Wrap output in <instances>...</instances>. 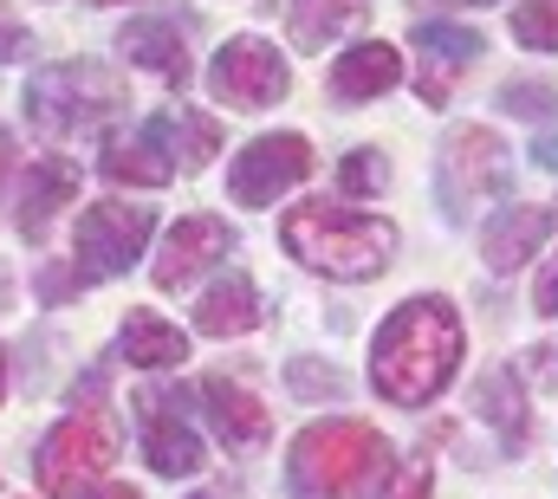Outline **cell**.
I'll return each mask as SVG.
<instances>
[{"label": "cell", "instance_id": "6", "mask_svg": "<svg viewBox=\"0 0 558 499\" xmlns=\"http://www.w3.org/2000/svg\"><path fill=\"white\" fill-rule=\"evenodd\" d=\"M118 461V428L105 409H72L46 441H39V487L52 499H78L105 467Z\"/></svg>", "mask_w": 558, "mask_h": 499}, {"label": "cell", "instance_id": "34", "mask_svg": "<svg viewBox=\"0 0 558 499\" xmlns=\"http://www.w3.org/2000/svg\"><path fill=\"white\" fill-rule=\"evenodd\" d=\"M7 175H13V136L0 130V188H7Z\"/></svg>", "mask_w": 558, "mask_h": 499}, {"label": "cell", "instance_id": "11", "mask_svg": "<svg viewBox=\"0 0 558 499\" xmlns=\"http://www.w3.org/2000/svg\"><path fill=\"white\" fill-rule=\"evenodd\" d=\"M228 247H234V228H228L221 215H189V221H175L169 241H162V259H156V285H162V292H182L189 279H202Z\"/></svg>", "mask_w": 558, "mask_h": 499}, {"label": "cell", "instance_id": "26", "mask_svg": "<svg viewBox=\"0 0 558 499\" xmlns=\"http://www.w3.org/2000/svg\"><path fill=\"white\" fill-rule=\"evenodd\" d=\"M500 105H507L513 118H558V92L553 85H507Z\"/></svg>", "mask_w": 558, "mask_h": 499}, {"label": "cell", "instance_id": "12", "mask_svg": "<svg viewBox=\"0 0 558 499\" xmlns=\"http://www.w3.org/2000/svg\"><path fill=\"white\" fill-rule=\"evenodd\" d=\"M137 409H143V461L156 467V474H195L202 467V435L182 422V409L169 402V395H156V389H143L137 395Z\"/></svg>", "mask_w": 558, "mask_h": 499}, {"label": "cell", "instance_id": "35", "mask_svg": "<svg viewBox=\"0 0 558 499\" xmlns=\"http://www.w3.org/2000/svg\"><path fill=\"white\" fill-rule=\"evenodd\" d=\"M7 299H13V285H7V272H0V305H7Z\"/></svg>", "mask_w": 558, "mask_h": 499}, {"label": "cell", "instance_id": "29", "mask_svg": "<svg viewBox=\"0 0 558 499\" xmlns=\"http://www.w3.org/2000/svg\"><path fill=\"white\" fill-rule=\"evenodd\" d=\"M428 494H435V467L416 461V467H403V480H397V494L390 499H428Z\"/></svg>", "mask_w": 558, "mask_h": 499}, {"label": "cell", "instance_id": "9", "mask_svg": "<svg viewBox=\"0 0 558 499\" xmlns=\"http://www.w3.org/2000/svg\"><path fill=\"white\" fill-rule=\"evenodd\" d=\"M312 175V143L299 136V130H286V136H254L241 156H234V169H228V195L241 202V208H274L286 188H299Z\"/></svg>", "mask_w": 558, "mask_h": 499}, {"label": "cell", "instance_id": "33", "mask_svg": "<svg viewBox=\"0 0 558 499\" xmlns=\"http://www.w3.org/2000/svg\"><path fill=\"white\" fill-rule=\"evenodd\" d=\"M78 499H143L137 487H124V480H118V487H98V494H78Z\"/></svg>", "mask_w": 558, "mask_h": 499}, {"label": "cell", "instance_id": "32", "mask_svg": "<svg viewBox=\"0 0 558 499\" xmlns=\"http://www.w3.org/2000/svg\"><path fill=\"white\" fill-rule=\"evenodd\" d=\"M533 162H546V169L558 175V136H546V143H533Z\"/></svg>", "mask_w": 558, "mask_h": 499}, {"label": "cell", "instance_id": "15", "mask_svg": "<svg viewBox=\"0 0 558 499\" xmlns=\"http://www.w3.org/2000/svg\"><path fill=\"white\" fill-rule=\"evenodd\" d=\"M182 175H195V169H208L215 162V149H221V124L215 118H202V111H189V105H169V111H156L149 130H143Z\"/></svg>", "mask_w": 558, "mask_h": 499}, {"label": "cell", "instance_id": "3", "mask_svg": "<svg viewBox=\"0 0 558 499\" xmlns=\"http://www.w3.org/2000/svg\"><path fill=\"white\" fill-rule=\"evenodd\" d=\"M390 480V441L371 422L331 415L292 441V487L299 499H377Z\"/></svg>", "mask_w": 558, "mask_h": 499}, {"label": "cell", "instance_id": "8", "mask_svg": "<svg viewBox=\"0 0 558 499\" xmlns=\"http://www.w3.org/2000/svg\"><path fill=\"white\" fill-rule=\"evenodd\" d=\"M286 85H292V72H286L279 46H267L260 33L228 39L215 52V65H208V92L221 105H234V111H274L279 98H286Z\"/></svg>", "mask_w": 558, "mask_h": 499}, {"label": "cell", "instance_id": "31", "mask_svg": "<svg viewBox=\"0 0 558 499\" xmlns=\"http://www.w3.org/2000/svg\"><path fill=\"white\" fill-rule=\"evenodd\" d=\"M533 376H546V382H558V344H546V351H533Z\"/></svg>", "mask_w": 558, "mask_h": 499}, {"label": "cell", "instance_id": "7", "mask_svg": "<svg viewBox=\"0 0 558 499\" xmlns=\"http://www.w3.org/2000/svg\"><path fill=\"white\" fill-rule=\"evenodd\" d=\"M156 234L149 202H92L78 215V279H118Z\"/></svg>", "mask_w": 558, "mask_h": 499}, {"label": "cell", "instance_id": "10", "mask_svg": "<svg viewBox=\"0 0 558 499\" xmlns=\"http://www.w3.org/2000/svg\"><path fill=\"white\" fill-rule=\"evenodd\" d=\"M481 33L474 26H454V20H422L416 26V52H422V72H416V92L428 111H441L461 85V72L481 59Z\"/></svg>", "mask_w": 558, "mask_h": 499}, {"label": "cell", "instance_id": "22", "mask_svg": "<svg viewBox=\"0 0 558 499\" xmlns=\"http://www.w3.org/2000/svg\"><path fill=\"white\" fill-rule=\"evenodd\" d=\"M474 415L494 422V428L507 435V448H520V441H526V395H520V376L513 370L481 376V382H474Z\"/></svg>", "mask_w": 558, "mask_h": 499}, {"label": "cell", "instance_id": "23", "mask_svg": "<svg viewBox=\"0 0 558 499\" xmlns=\"http://www.w3.org/2000/svg\"><path fill=\"white\" fill-rule=\"evenodd\" d=\"M105 182H131V188H162L169 175H175V162L149 143V136H137V143H124V136H111L105 143Z\"/></svg>", "mask_w": 558, "mask_h": 499}, {"label": "cell", "instance_id": "25", "mask_svg": "<svg viewBox=\"0 0 558 499\" xmlns=\"http://www.w3.org/2000/svg\"><path fill=\"white\" fill-rule=\"evenodd\" d=\"M384 182H390V162H384V149H357V156H344V169H338V188H344L351 202L377 195Z\"/></svg>", "mask_w": 558, "mask_h": 499}, {"label": "cell", "instance_id": "27", "mask_svg": "<svg viewBox=\"0 0 558 499\" xmlns=\"http://www.w3.org/2000/svg\"><path fill=\"white\" fill-rule=\"evenodd\" d=\"M286 376H292V389H299V395H344V376H338V370H318V364H305V357H299Z\"/></svg>", "mask_w": 558, "mask_h": 499}, {"label": "cell", "instance_id": "4", "mask_svg": "<svg viewBox=\"0 0 558 499\" xmlns=\"http://www.w3.org/2000/svg\"><path fill=\"white\" fill-rule=\"evenodd\" d=\"M124 78L98 59H65V65H46L33 72L26 85V118L39 136H85V130H105L118 111H124Z\"/></svg>", "mask_w": 558, "mask_h": 499}, {"label": "cell", "instance_id": "5", "mask_svg": "<svg viewBox=\"0 0 558 499\" xmlns=\"http://www.w3.org/2000/svg\"><path fill=\"white\" fill-rule=\"evenodd\" d=\"M507 175H513V162H507V143H500L494 130L487 124H454L448 143H441V156H435L441 215H448V221H474L481 202L507 195Z\"/></svg>", "mask_w": 558, "mask_h": 499}, {"label": "cell", "instance_id": "16", "mask_svg": "<svg viewBox=\"0 0 558 499\" xmlns=\"http://www.w3.org/2000/svg\"><path fill=\"white\" fill-rule=\"evenodd\" d=\"M397 78H403V52H397L390 39H371V46L338 52V65H331V98H338V105H371V98H384Z\"/></svg>", "mask_w": 558, "mask_h": 499}, {"label": "cell", "instance_id": "37", "mask_svg": "<svg viewBox=\"0 0 558 499\" xmlns=\"http://www.w3.org/2000/svg\"><path fill=\"white\" fill-rule=\"evenodd\" d=\"M195 499H208V494H195Z\"/></svg>", "mask_w": 558, "mask_h": 499}, {"label": "cell", "instance_id": "21", "mask_svg": "<svg viewBox=\"0 0 558 499\" xmlns=\"http://www.w3.org/2000/svg\"><path fill=\"white\" fill-rule=\"evenodd\" d=\"M118 351H124V364H137V370H175V364L189 357V338H182L169 318H156V312H131L124 331H118Z\"/></svg>", "mask_w": 558, "mask_h": 499}, {"label": "cell", "instance_id": "36", "mask_svg": "<svg viewBox=\"0 0 558 499\" xmlns=\"http://www.w3.org/2000/svg\"><path fill=\"white\" fill-rule=\"evenodd\" d=\"M0 395H7V351H0Z\"/></svg>", "mask_w": 558, "mask_h": 499}, {"label": "cell", "instance_id": "2", "mask_svg": "<svg viewBox=\"0 0 558 499\" xmlns=\"http://www.w3.org/2000/svg\"><path fill=\"white\" fill-rule=\"evenodd\" d=\"M279 241L299 266L344 279V285H364L397 259V228L384 215H357V208H331V202H299L279 221Z\"/></svg>", "mask_w": 558, "mask_h": 499}, {"label": "cell", "instance_id": "19", "mask_svg": "<svg viewBox=\"0 0 558 499\" xmlns=\"http://www.w3.org/2000/svg\"><path fill=\"white\" fill-rule=\"evenodd\" d=\"M546 234H553V215H546V208H507L500 221H487L481 259H487L494 272H520L533 253L546 247Z\"/></svg>", "mask_w": 558, "mask_h": 499}, {"label": "cell", "instance_id": "13", "mask_svg": "<svg viewBox=\"0 0 558 499\" xmlns=\"http://www.w3.org/2000/svg\"><path fill=\"white\" fill-rule=\"evenodd\" d=\"M202 402H208V422H215V435H221L234 454H254V448H267V435H274V415H267V402H260L247 382H234V376H208V382H202Z\"/></svg>", "mask_w": 558, "mask_h": 499}, {"label": "cell", "instance_id": "14", "mask_svg": "<svg viewBox=\"0 0 558 499\" xmlns=\"http://www.w3.org/2000/svg\"><path fill=\"white\" fill-rule=\"evenodd\" d=\"M78 202V162L72 156H39L26 175H20V234L26 241H46V228H52V215L59 208H72Z\"/></svg>", "mask_w": 558, "mask_h": 499}, {"label": "cell", "instance_id": "28", "mask_svg": "<svg viewBox=\"0 0 558 499\" xmlns=\"http://www.w3.org/2000/svg\"><path fill=\"white\" fill-rule=\"evenodd\" d=\"M533 312L539 318H558V253H546V266L533 279Z\"/></svg>", "mask_w": 558, "mask_h": 499}, {"label": "cell", "instance_id": "20", "mask_svg": "<svg viewBox=\"0 0 558 499\" xmlns=\"http://www.w3.org/2000/svg\"><path fill=\"white\" fill-rule=\"evenodd\" d=\"M364 13H371V0H292V7H286V39H292L299 52H325V46L344 39Z\"/></svg>", "mask_w": 558, "mask_h": 499}, {"label": "cell", "instance_id": "1", "mask_svg": "<svg viewBox=\"0 0 558 499\" xmlns=\"http://www.w3.org/2000/svg\"><path fill=\"white\" fill-rule=\"evenodd\" d=\"M461 370V318L448 299H403L377 344H371V382L397 409H428Z\"/></svg>", "mask_w": 558, "mask_h": 499}, {"label": "cell", "instance_id": "30", "mask_svg": "<svg viewBox=\"0 0 558 499\" xmlns=\"http://www.w3.org/2000/svg\"><path fill=\"white\" fill-rule=\"evenodd\" d=\"M20 46H26V33L13 26V13H7V0H0V59H7V52H20Z\"/></svg>", "mask_w": 558, "mask_h": 499}, {"label": "cell", "instance_id": "24", "mask_svg": "<svg viewBox=\"0 0 558 499\" xmlns=\"http://www.w3.org/2000/svg\"><path fill=\"white\" fill-rule=\"evenodd\" d=\"M513 39L533 52H558V0H526L513 7Z\"/></svg>", "mask_w": 558, "mask_h": 499}, {"label": "cell", "instance_id": "18", "mask_svg": "<svg viewBox=\"0 0 558 499\" xmlns=\"http://www.w3.org/2000/svg\"><path fill=\"white\" fill-rule=\"evenodd\" d=\"M260 318H267V312H260V292H254L247 272L215 279V285L202 292V305H195V331H202V338H247Z\"/></svg>", "mask_w": 558, "mask_h": 499}, {"label": "cell", "instance_id": "17", "mask_svg": "<svg viewBox=\"0 0 558 499\" xmlns=\"http://www.w3.org/2000/svg\"><path fill=\"white\" fill-rule=\"evenodd\" d=\"M118 46H124V59H137L143 72H156L169 92H189L195 65H189V46H182V33L169 20H131L118 33Z\"/></svg>", "mask_w": 558, "mask_h": 499}]
</instances>
